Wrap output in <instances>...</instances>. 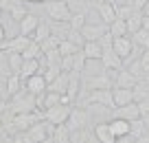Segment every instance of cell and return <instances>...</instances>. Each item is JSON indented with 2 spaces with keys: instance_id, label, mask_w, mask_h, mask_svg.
Segmentation results:
<instances>
[{
  "instance_id": "d4e9b609",
  "label": "cell",
  "mask_w": 149,
  "mask_h": 143,
  "mask_svg": "<svg viewBox=\"0 0 149 143\" xmlns=\"http://www.w3.org/2000/svg\"><path fill=\"white\" fill-rule=\"evenodd\" d=\"M5 86H7V92H9L11 97H13V95H18V92L22 90V79H20V75H13V73H11L9 77H7Z\"/></svg>"
},
{
  "instance_id": "8d00e7d4",
  "label": "cell",
  "mask_w": 149,
  "mask_h": 143,
  "mask_svg": "<svg viewBox=\"0 0 149 143\" xmlns=\"http://www.w3.org/2000/svg\"><path fill=\"white\" fill-rule=\"evenodd\" d=\"M7 110H9V101L0 99V115H2V112H7Z\"/></svg>"
},
{
  "instance_id": "5b68a950",
  "label": "cell",
  "mask_w": 149,
  "mask_h": 143,
  "mask_svg": "<svg viewBox=\"0 0 149 143\" xmlns=\"http://www.w3.org/2000/svg\"><path fill=\"white\" fill-rule=\"evenodd\" d=\"M86 125H88V110H84V108H74L72 112H70L68 121H66V128H68V132H79V130H84Z\"/></svg>"
},
{
  "instance_id": "277c9868",
  "label": "cell",
  "mask_w": 149,
  "mask_h": 143,
  "mask_svg": "<svg viewBox=\"0 0 149 143\" xmlns=\"http://www.w3.org/2000/svg\"><path fill=\"white\" fill-rule=\"evenodd\" d=\"M86 106H103V108H110V110H116L114 101H112V88L110 90H92L86 99Z\"/></svg>"
},
{
  "instance_id": "d6a6232c",
  "label": "cell",
  "mask_w": 149,
  "mask_h": 143,
  "mask_svg": "<svg viewBox=\"0 0 149 143\" xmlns=\"http://www.w3.org/2000/svg\"><path fill=\"white\" fill-rule=\"evenodd\" d=\"M74 73H84V70H86V62H88V60H86V55H84V53H81V51H77V53H74Z\"/></svg>"
},
{
  "instance_id": "f546056e",
  "label": "cell",
  "mask_w": 149,
  "mask_h": 143,
  "mask_svg": "<svg viewBox=\"0 0 149 143\" xmlns=\"http://www.w3.org/2000/svg\"><path fill=\"white\" fill-rule=\"evenodd\" d=\"M70 141V132L66 125H55V132H53V143H68Z\"/></svg>"
},
{
  "instance_id": "4316f807",
  "label": "cell",
  "mask_w": 149,
  "mask_h": 143,
  "mask_svg": "<svg viewBox=\"0 0 149 143\" xmlns=\"http://www.w3.org/2000/svg\"><path fill=\"white\" fill-rule=\"evenodd\" d=\"M145 134H149L147 132V128H145V123H143V119H136V121H130V137L134 139H140V137H145Z\"/></svg>"
},
{
  "instance_id": "7bdbcfd3",
  "label": "cell",
  "mask_w": 149,
  "mask_h": 143,
  "mask_svg": "<svg viewBox=\"0 0 149 143\" xmlns=\"http://www.w3.org/2000/svg\"><path fill=\"white\" fill-rule=\"evenodd\" d=\"M140 119H143L145 128H147V132H149V115H143V117H140Z\"/></svg>"
},
{
  "instance_id": "ee69618b",
  "label": "cell",
  "mask_w": 149,
  "mask_h": 143,
  "mask_svg": "<svg viewBox=\"0 0 149 143\" xmlns=\"http://www.w3.org/2000/svg\"><path fill=\"white\" fill-rule=\"evenodd\" d=\"M143 15H147V18H149V2L145 5V9H143Z\"/></svg>"
},
{
  "instance_id": "836d02e7",
  "label": "cell",
  "mask_w": 149,
  "mask_h": 143,
  "mask_svg": "<svg viewBox=\"0 0 149 143\" xmlns=\"http://www.w3.org/2000/svg\"><path fill=\"white\" fill-rule=\"evenodd\" d=\"M24 15H26V9H24L20 2H15V5L11 7V18H13V22H18V24H20Z\"/></svg>"
},
{
  "instance_id": "4fadbf2b",
  "label": "cell",
  "mask_w": 149,
  "mask_h": 143,
  "mask_svg": "<svg viewBox=\"0 0 149 143\" xmlns=\"http://www.w3.org/2000/svg\"><path fill=\"white\" fill-rule=\"evenodd\" d=\"M94 139H97L99 143H116V137L112 134L107 121H99V123L94 125Z\"/></svg>"
},
{
  "instance_id": "ac0fdd59",
  "label": "cell",
  "mask_w": 149,
  "mask_h": 143,
  "mask_svg": "<svg viewBox=\"0 0 149 143\" xmlns=\"http://www.w3.org/2000/svg\"><path fill=\"white\" fill-rule=\"evenodd\" d=\"M116 117H121V119H125V121H136V119H140L138 104L132 101V104H127V106H123V108H116Z\"/></svg>"
},
{
  "instance_id": "f35d334b",
  "label": "cell",
  "mask_w": 149,
  "mask_h": 143,
  "mask_svg": "<svg viewBox=\"0 0 149 143\" xmlns=\"http://www.w3.org/2000/svg\"><path fill=\"white\" fill-rule=\"evenodd\" d=\"M125 5H130V0H114V7H125Z\"/></svg>"
},
{
  "instance_id": "9a60e30c",
  "label": "cell",
  "mask_w": 149,
  "mask_h": 143,
  "mask_svg": "<svg viewBox=\"0 0 149 143\" xmlns=\"http://www.w3.org/2000/svg\"><path fill=\"white\" fill-rule=\"evenodd\" d=\"M97 13H99V18H101V22L107 24V27L116 20V9H114V5H107V2H99Z\"/></svg>"
},
{
  "instance_id": "ffe728a7",
  "label": "cell",
  "mask_w": 149,
  "mask_h": 143,
  "mask_svg": "<svg viewBox=\"0 0 149 143\" xmlns=\"http://www.w3.org/2000/svg\"><path fill=\"white\" fill-rule=\"evenodd\" d=\"M33 42V37H26V35H18V37H11L7 40V51H13V53H22L29 44Z\"/></svg>"
},
{
  "instance_id": "5bb4252c",
  "label": "cell",
  "mask_w": 149,
  "mask_h": 143,
  "mask_svg": "<svg viewBox=\"0 0 149 143\" xmlns=\"http://www.w3.org/2000/svg\"><path fill=\"white\" fill-rule=\"evenodd\" d=\"M107 125H110L112 134L116 139H123V137H130V121L121 119V117H114V119L107 121Z\"/></svg>"
},
{
  "instance_id": "44dd1931",
  "label": "cell",
  "mask_w": 149,
  "mask_h": 143,
  "mask_svg": "<svg viewBox=\"0 0 149 143\" xmlns=\"http://www.w3.org/2000/svg\"><path fill=\"white\" fill-rule=\"evenodd\" d=\"M48 90L51 92H57V95H66L68 90V73H59L51 84H48Z\"/></svg>"
},
{
  "instance_id": "7c38bea8",
  "label": "cell",
  "mask_w": 149,
  "mask_h": 143,
  "mask_svg": "<svg viewBox=\"0 0 149 143\" xmlns=\"http://www.w3.org/2000/svg\"><path fill=\"white\" fill-rule=\"evenodd\" d=\"M86 86H88L90 92H92V90H110V88L114 86V82L110 79V75H107V73H99V75H94L92 79H88Z\"/></svg>"
},
{
  "instance_id": "7dc6e473",
  "label": "cell",
  "mask_w": 149,
  "mask_h": 143,
  "mask_svg": "<svg viewBox=\"0 0 149 143\" xmlns=\"http://www.w3.org/2000/svg\"><path fill=\"white\" fill-rule=\"evenodd\" d=\"M0 128H2V115H0Z\"/></svg>"
},
{
  "instance_id": "ba28073f",
  "label": "cell",
  "mask_w": 149,
  "mask_h": 143,
  "mask_svg": "<svg viewBox=\"0 0 149 143\" xmlns=\"http://www.w3.org/2000/svg\"><path fill=\"white\" fill-rule=\"evenodd\" d=\"M24 88H26L31 95L40 97V95H44V92L48 90V82L44 79L42 73H37V75H33V77H29L26 82H24Z\"/></svg>"
},
{
  "instance_id": "f1b7e54d",
  "label": "cell",
  "mask_w": 149,
  "mask_h": 143,
  "mask_svg": "<svg viewBox=\"0 0 149 143\" xmlns=\"http://www.w3.org/2000/svg\"><path fill=\"white\" fill-rule=\"evenodd\" d=\"M20 55H22L24 60H40V55H44V53H42V49H40L37 42H31V44H29Z\"/></svg>"
},
{
  "instance_id": "681fc988",
  "label": "cell",
  "mask_w": 149,
  "mask_h": 143,
  "mask_svg": "<svg viewBox=\"0 0 149 143\" xmlns=\"http://www.w3.org/2000/svg\"><path fill=\"white\" fill-rule=\"evenodd\" d=\"M130 5H132V0H130Z\"/></svg>"
},
{
  "instance_id": "603a6c76",
  "label": "cell",
  "mask_w": 149,
  "mask_h": 143,
  "mask_svg": "<svg viewBox=\"0 0 149 143\" xmlns=\"http://www.w3.org/2000/svg\"><path fill=\"white\" fill-rule=\"evenodd\" d=\"M7 62H9V68L13 75H20L22 70V64H24V57L20 53H13V51H7Z\"/></svg>"
},
{
  "instance_id": "4dcf8cb0",
  "label": "cell",
  "mask_w": 149,
  "mask_h": 143,
  "mask_svg": "<svg viewBox=\"0 0 149 143\" xmlns=\"http://www.w3.org/2000/svg\"><path fill=\"white\" fill-rule=\"evenodd\" d=\"M86 13H81V11H77V13H72V18H70V22H68V27L72 29V31H81V29L86 27Z\"/></svg>"
},
{
  "instance_id": "8fae6325",
  "label": "cell",
  "mask_w": 149,
  "mask_h": 143,
  "mask_svg": "<svg viewBox=\"0 0 149 143\" xmlns=\"http://www.w3.org/2000/svg\"><path fill=\"white\" fill-rule=\"evenodd\" d=\"M101 64H103V68H105V70H123V68H125L123 60H121L114 51H112V46H110V49H103Z\"/></svg>"
},
{
  "instance_id": "d6986e66",
  "label": "cell",
  "mask_w": 149,
  "mask_h": 143,
  "mask_svg": "<svg viewBox=\"0 0 149 143\" xmlns=\"http://www.w3.org/2000/svg\"><path fill=\"white\" fill-rule=\"evenodd\" d=\"M37 73H42L40 60H24L22 70H20V79H22V82H26L29 77H33V75H37Z\"/></svg>"
},
{
  "instance_id": "74e56055",
  "label": "cell",
  "mask_w": 149,
  "mask_h": 143,
  "mask_svg": "<svg viewBox=\"0 0 149 143\" xmlns=\"http://www.w3.org/2000/svg\"><path fill=\"white\" fill-rule=\"evenodd\" d=\"M2 42H7V31H5V27L0 24V44H2Z\"/></svg>"
},
{
  "instance_id": "6da1fadb",
  "label": "cell",
  "mask_w": 149,
  "mask_h": 143,
  "mask_svg": "<svg viewBox=\"0 0 149 143\" xmlns=\"http://www.w3.org/2000/svg\"><path fill=\"white\" fill-rule=\"evenodd\" d=\"M46 13L55 22H70V18H72V9H70L68 0H48Z\"/></svg>"
},
{
  "instance_id": "ab89813d",
  "label": "cell",
  "mask_w": 149,
  "mask_h": 143,
  "mask_svg": "<svg viewBox=\"0 0 149 143\" xmlns=\"http://www.w3.org/2000/svg\"><path fill=\"white\" fill-rule=\"evenodd\" d=\"M116 143H134L132 137H123V139H116Z\"/></svg>"
},
{
  "instance_id": "cb8c5ba5",
  "label": "cell",
  "mask_w": 149,
  "mask_h": 143,
  "mask_svg": "<svg viewBox=\"0 0 149 143\" xmlns=\"http://www.w3.org/2000/svg\"><path fill=\"white\" fill-rule=\"evenodd\" d=\"M125 24H127V33H130V35L136 33L138 29H143V11H134V13L125 20Z\"/></svg>"
},
{
  "instance_id": "b9f144b4",
  "label": "cell",
  "mask_w": 149,
  "mask_h": 143,
  "mask_svg": "<svg viewBox=\"0 0 149 143\" xmlns=\"http://www.w3.org/2000/svg\"><path fill=\"white\" fill-rule=\"evenodd\" d=\"M134 143H149V134H145V137H140V139H136Z\"/></svg>"
},
{
  "instance_id": "52a82bcc",
  "label": "cell",
  "mask_w": 149,
  "mask_h": 143,
  "mask_svg": "<svg viewBox=\"0 0 149 143\" xmlns=\"http://www.w3.org/2000/svg\"><path fill=\"white\" fill-rule=\"evenodd\" d=\"M107 33V24L103 22H86V27L81 29V35L86 42H99Z\"/></svg>"
},
{
  "instance_id": "484cf974",
  "label": "cell",
  "mask_w": 149,
  "mask_h": 143,
  "mask_svg": "<svg viewBox=\"0 0 149 143\" xmlns=\"http://www.w3.org/2000/svg\"><path fill=\"white\" fill-rule=\"evenodd\" d=\"M33 42H37V44H42L44 40H48V37L53 35L51 33V24H46V22H40L37 24V29H35V33H33Z\"/></svg>"
},
{
  "instance_id": "83f0119b",
  "label": "cell",
  "mask_w": 149,
  "mask_h": 143,
  "mask_svg": "<svg viewBox=\"0 0 149 143\" xmlns=\"http://www.w3.org/2000/svg\"><path fill=\"white\" fill-rule=\"evenodd\" d=\"M132 42H134L136 46H140V49H149V31H145V29H138L136 33H132Z\"/></svg>"
},
{
  "instance_id": "3957f363",
  "label": "cell",
  "mask_w": 149,
  "mask_h": 143,
  "mask_svg": "<svg viewBox=\"0 0 149 143\" xmlns=\"http://www.w3.org/2000/svg\"><path fill=\"white\" fill-rule=\"evenodd\" d=\"M70 112H72V108H70V106L57 104V106H53V108H48V110H44V121H48L51 125H66V121H68Z\"/></svg>"
},
{
  "instance_id": "8992f818",
  "label": "cell",
  "mask_w": 149,
  "mask_h": 143,
  "mask_svg": "<svg viewBox=\"0 0 149 143\" xmlns=\"http://www.w3.org/2000/svg\"><path fill=\"white\" fill-rule=\"evenodd\" d=\"M37 121H42V117L37 112H22V115H13L11 117V125H15L18 132H26L31 125H35Z\"/></svg>"
},
{
  "instance_id": "d590c367",
  "label": "cell",
  "mask_w": 149,
  "mask_h": 143,
  "mask_svg": "<svg viewBox=\"0 0 149 143\" xmlns=\"http://www.w3.org/2000/svg\"><path fill=\"white\" fill-rule=\"evenodd\" d=\"M147 2L149 0H132V7H134V11H143Z\"/></svg>"
},
{
  "instance_id": "60d3db41",
  "label": "cell",
  "mask_w": 149,
  "mask_h": 143,
  "mask_svg": "<svg viewBox=\"0 0 149 143\" xmlns=\"http://www.w3.org/2000/svg\"><path fill=\"white\" fill-rule=\"evenodd\" d=\"M143 29L149 31V18H147V15H143Z\"/></svg>"
},
{
  "instance_id": "7402d4cb",
  "label": "cell",
  "mask_w": 149,
  "mask_h": 143,
  "mask_svg": "<svg viewBox=\"0 0 149 143\" xmlns=\"http://www.w3.org/2000/svg\"><path fill=\"white\" fill-rule=\"evenodd\" d=\"M107 33H110L112 37H125V35H130V33H127L125 20H121V18H116L110 27H107Z\"/></svg>"
},
{
  "instance_id": "9c48e42d",
  "label": "cell",
  "mask_w": 149,
  "mask_h": 143,
  "mask_svg": "<svg viewBox=\"0 0 149 143\" xmlns=\"http://www.w3.org/2000/svg\"><path fill=\"white\" fill-rule=\"evenodd\" d=\"M112 101H114V108H123L136 101V95L132 88H112Z\"/></svg>"
},
{
  "instance_id": "f6af8a7d",
  "label": "cell",
  "mask_w": 149,
  "mask_h": 143,
  "mask_svg": "<svg viewBox=\"0 0 149 143\" xmlns=\"http://www.w3.org/2000/svg\"><path fill=\"white\" fill-rule=\"evenodd\" d=\"M29 2H35V5H42V2H48V0H29Z\"/></svg>"
},
{
  "instance_id": "1f68e13d",
  "label": "cell",
  "mask_w": 149,
  "mask_h": 143,
  "mask_svg": "<svg viewBox=\"0 0 149 143\" xmlns=\"http://www.w3.org/2000/svg\"><path fill=\"white\" fill-rule=\"evenodd\" d=\"M57 51H59V55H61V57H66V55H74V53L81 51V49H77V46H74L70 40H61V42H59V46H57Z\"/></svg>"
},
{
  "instance_id": "2e32d148",
  "label": "cell",
  "mask_w": 149,
  "mask_h": 143,
  "mask_svg": "<svg viewBox=\"0 0 149 143\" xmlns=\"http://www.w3.org/2000/svg\"><path fill=\"white\" fill-rule=\"evenodd\" d=\"M37 24H40V18H37V15H33V13H26V15L22 18V22H20V35L31 37L33 33H35Z\"/></svg>"
},
{
  "instance_id": "7a4b0ae2",
  "label": "cell",
  "mask_w": 149,
  "mask_h": 143,
  "mask_svg": "<svg viewBox=\"0 0 149 143\" xmlns=\"http://www.w3.org/2000/svg\"><path fill=\"white\" fill-rule=\"evenodd\" d=\"M112 51L121 57L125 66H130L132 51H134V42H132V37L130 35H125V37H112Z\"/></svg>"
},
{
  "instance_id": "e0dca14e",
  "label": "cell",
  "mask_w": 149,
  "mask_h": 143,
  "mask_svg": "<svg viewBox=\"0 0 149 143\" xmlns=\"http://www.w3.org/2000/svg\"><path fill=\"white\" fill-rule=\"evenodd\" d=\"M81 53L86 55V60H99L101 62V57H103V46L99 44V42H86L84 46H81Z\"/></svg>"
},
{
  "instance_id": "bcb514c9",
  "label": "cell",
  "mask_w": 149,
  "mask_h": 143,
  "mask_svg": "<svg viewBox=\"0 0 149 143\" xmlns=\"http://www.w3.org/2000/svg\"><path fill=\"white\" fill-rule=\"evenodd\" d=\"M101 2H107V5H114V0H101Z\"/></svg>"
},
{
  "instance_id": "c3c4849f",
  "label": "cell",
  "mask_w": 149,
  "mask_h": 143,
  "mask_svg": "<svg viewBox=\"0 0 149 143\" xmlns=\"http://www.w3.org/2000/svg\"><path fill=\"white\" fill-rule=\"evenodd\" d=\"M0 15H2V9H0Z\"/></svg>"
},
{
  "instance_id": "e575fe53",
  "label": "cell",
  "mask_w": 149,
  "mask_h": 143,
  "mask_svg": "<svg viewBox=\"0 0 149 143\" xmlns=\"http://www.w3.org/2000/svg\"><path fill=\"white\" fill-rule=\"evenodd\" d=\"M138 64H140V68H143V77H145V75H149V49H145V51L140 53Z\"/></svg>"
},
{
  "instance_id": "30bf717a",
  "label": "cell",
  "mask_w": 149,
  "mask_h": 143,
  "mask_svg": "<svg viewBox=\"0 0 149 143\" xmlns=\"http://www.w3.org/2000/svg\"><path fill=\"white\" fill-rule=\"evenodd\" d=\"M138 82L140 79L136 75H132L127 68H123V70H116V77H114V86L112 88H132L134 90L138 86Z\"/></svg>"
}]
</instances>
